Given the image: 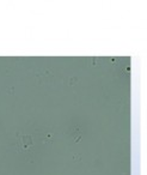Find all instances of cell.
<instances>
[{
	"label": "cell",
	"mask_w": 147,
	"mask_h": 175,
	"mask_svg": "<svg viewBox=\"0 0 147 175\" xmlns=\"http://www.w3.org/2000/svg\"><path fill=\"white\" fill-rule=\"evenodd\" d=\"M34 145L32 138L27 134H19L17 138V147L19 151H29Z\"/></svg>",
	"instance_id": "obj_1"
}]
</instances>
